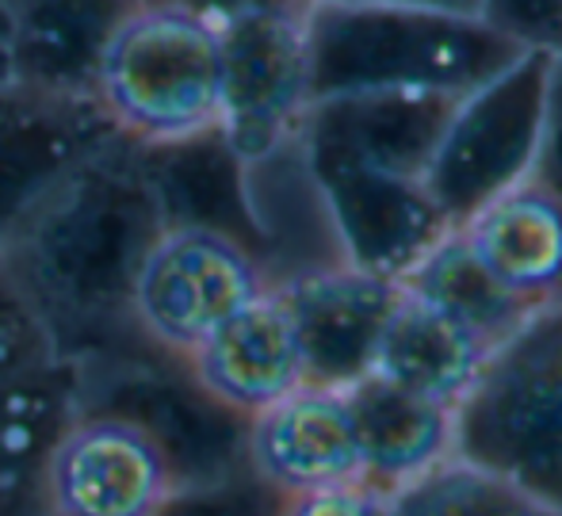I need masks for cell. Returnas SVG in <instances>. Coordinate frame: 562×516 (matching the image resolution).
<instances>
[{"mask_svg":"<svg viewBox=\"0 0 562 516\" xmlns=\"http://www.w3.org/2000/svg\"><path fill=\"white\" fill-rule=\"evenodd\" d=\"M463 92H348L314 100L299 126L345 260L398 280L451 234L425 188L432 146Z\"/></svg>","mask_w":562,"mask_h":516,"instance_id":"cell-1","label":"cell"},{"mask_svg":"<svg viewBox=\"0 0 562 516\" xmlns=\"http://www.w3.org/2000/svg\"><path fill=\"white\" fill-rule=\"evenodd\" d=\"M154 149L126 138L81 161L4 245L54 340L126 317L134 268L169 222Z\"/></svg>","mask_w":562,"mask_h":516,"instance_id":"cell-2","label":"cell"},{"mask_svg":"<svg viewBox=\"0 0 562 516\" xmlns=\"http://www.w3.org/2000/svg\"><path fill=\"white\" fill-rule=\"evenodd\" d=\"M528 46L486 15L368 0H311V103L348 92H471Z\"/></svg>","mask_w":562,"mask_h":516,"instance_id":"cell-3","label":"cell"},{"mask_svg":"<svg viewBox=\"0 0 562 516\" xmlns=\"http://www.w3.org/2000/svg\"><path fill=\"white\" fill-rule=\"evenodd\" d=\"M451 451L562 513V299L540 303L479 363L451 410Z\"/></svg>","mask_w":562,"mask_h":516,"instance_id":"cell-4","label":"cell"},{"mask_svg":"<svg viewBox=\"0 0 562 516\" xmlns=\"http://www.w3.org/2000/svg\"><path fill=\"white\" fill-rule=\"evenodd\" d=\"M92 100L126 142L146 149H172L218 134V23L177 4L138 0L100 54Z\"/></svg>","mask_w":562,"mask_h":516,"instance_id":"cell-5","label":"cell"},{"mask_svg":"<svg viewBox=\"0 0 562 516\" xmlns=\"http://www.w3.org/2000/svg\"><path fill=\"white\" fill-rule=\"evenodd\" d=\"M268 288L272 272L241 234L203 218H169L134 268L126 317L184 363L234 310Z\"/></svg>","mask_w":562,"mask_h":516,"instance_id":"cell-6","label":"cell"},{"mask_svg":"<svg viewBox=\"0 0 562 516\" xmlns=\"http://www.w3.org/2000/svg\"><path fill=\"white\" fill-rule=\"evenodd\" d=\"M548 66L551 51L528 46L502 74L456 100L425 169L429 200L451 229L536 172Z\"/></svg>","mask_w":562,"mask_h":516,"instance_id":"cell-7","label":"cell"},{"mask_svg":"<svg viewBox=\"0 0 562 516\" xmlns=\"http://www.w3.org/2000/svg\"><path fill=\"white\" fill-rule=\"evenodd\" d=\"M306 4L311 0H257L218 23V138L241 169L272 161L299 138V126L311 108Z\"/></svg>","mask_w":562,"mask_h":516,"instance_id":"cell-8","label":"cell"},{"mask_svg":"<svg viewBox=\"0 0 562 516\" xmlns=\"http://www.w3.org/2000/svg\"><path fill=\"white\" fill-rule=\"evenodd\" d=\"M184 490L169 444L126 413H77L38 479V509L58 516H149Z\"/></svg>","mask_w":562,"mask_h":516,"instance_id":"cell-9","label":"cell"},{"mask_svg":"<svg viewBox=\"0 0 562 516\" xmlns=\"http://www.w3.org/2000/svg\"><path fill=\"white\" fill-rule=\"evenodd\" d=\"M123 138L92 97L0 81V249L46 195L108 142Z\"/></svg>","mask_w":562,"mask_h":516,"instance_id":"cell-10","label":"cell"},{"mask_svg":"<svg viewBox=\"0 0 562 516\" xmlns=\"http://www.w3.org/2000/svg\"><path fill=\"white\" fill-rule=\"evenodd\" d=\"M295 317L306 383L352 386L371 375L386 317L398 306L402 283L352 260H334L276 283Z\"/></svg>","mask_w":562,"mask_h":516,"instance_id":"cell-11","label":"cell"},{"mask_svg":"<svg viewBox=\"0 0 562 516\" xmlns=\"http://www.w3.org/2000/svg\"><path fill=\"white\" fill-rule=\"evenodd\" d=\"M245 456L276 502L363 479V456L345 386L299 383L245 417Z\"/></svg>","mask_w":562,"mask_h":516,"instance_id":"cell-12","label":"cell"},{"mask_svg":"<svg viewBox=\"0 0 562 516\" xmlns=\"http://www.w3.org/2000/svg\"><path fill=\"white\" fill-rule=\"evenodd\" d=\"M184 363L195 386L241 420L306 383L295 317L276 283L234 310Z\"/></svg>","mask_w":562,"mask_h":516,"instance_id":"cell-13","label":"cell"},{"mask_svg":"<svg viewBox=\"0 0 562 516\" xmlns=\"http://www.w3.org/2000/svg\"><path fill=\"white\" fill-rule=\"evenodd\" d=\"M138 0H4L0 43L8 77L35 89L92 97L100 54Z\"/></svg>","mask_w":562,"mask_h":516,"instance_id":"cell-14","label":"cell"},{"mask_svg":"<svg viewBox=\"0 0 562 516\" xmlns=\"http://www.w3.org/2000/svg\"><path fill=\"white\" fill-rule=\"evenodd\" d=\"M459 234L517 299L532 306L562 299V200L536 172L474 211Z\"/></svg>","mask_w":562,"mask_h":516,"instance_id":"cell-15","label":"cell"},{"mask_svg":"<svg viewBox=\"0 0 562 516\" xmlns=\"http://www.w3.org/2000/svg\"><path fill=\"white\" fill-rule=\"evenodd\" d=\"M348 410L356 420L363 456V479L386 497L398 494L406 482L451 456V410L437 399L402 391L379 375H363L345 386Z\"/></svg>","mask_w":562,"mask_h":516,"instance_id":"cell-16","label":"cell"},{"mask_svg":"<svg viewBox=\"0 0 562 516\" xmlns=\"http://www.w3.org/2000/svg\"><path fill=\"white\" fill-rule=\"evenodd\" d=\"M486 352L490 348L474 333H467L463 325H456L402 288L398 306L391 310L383 337H379L371 375L456 406L471 379L479 375Z\"/></svg>","mask_w":562,"mask_h":516,"instance_id":"cell-17","label":"cell"},{"mask_svg":"<svg viewBox=\"0 0 562 516\" xmlns=\"http://www.w3.org/2000/svg\"><path fill=\"white\" fill-rule=\"evenodd\" d=\"M74 368L66 356L0 379V509L38 502V479L58 436L77 417Z\"/></svg>","mask_w":562,"mask_h":516,"instance_id":"cell-18","label":"cell"},{"mask_svg":"<svg viewBox=\"0 0 562 516\" xmlns=\"http://www.w3.org/2000/svg\"><path fill=\"white\" fill-rule=\"evenodd\" d=\"M398 283L414 299H422L456 325H463L467 333H474L486 348L509 337L536 310L494 280V272L474 257V249L459 229H451L432 249H425L398 276Z\"/></svg>","mask_w":562,"mask_h":516,"instance_id":"cell-19","label":"cell"},{"mask_svg":"<svg viewBox=\"0 0 562 516\" xmlns=\"http://www.w3.org/2000/svg\"><path fill=\"white\" fill-rule=\"evenodd\" d=\"M391 513H536V505L486 467L451 451L391 497Z\"/></svg>","mask_w":562,"mask_h":516,"instance_id":"cell-20","label":"cell"},{"mask_svg":"<svg viewBox=\"0 0 562 516\" xmlns=\"http://www.w3.org/2000/svg\"><path fill=\"white\" fill-rule=\"evenodd\" d=\"M482 15L525 46H562V0H482Z\"/></svg>","mask_w":562,"mask_h":516,"instance_id":"cell-21","label":"cell"},{"mask_svg":"<svg viewBox=\"0 0 562 516\" xmlns=\"http://www.w3.org/2000/svg\"><path fill=\"white\" fill-rule=\"evenodd\" d=\"M536 177L562 200V46L551 51L548 66V97H543V134L540 157H536Z\"/></svg>","mask_w":562,"mask_h":516,"instance_id":"cell-22","label":"cell"},{"mask_svg":"<svg viewBox=\"0 0 562 516\" xmlns=\"http://www.w3.org/2000/svg\"><path fill=\"white\" fill-rule=\"evenodd\" d=\"M149 4H177V8H188V12H200V15H207V20L223 23L234 12H241V8L257 4V0H149Z\"/></svg>","mask_w":562,"mask_h":516,"instance_id":"cell-23","label":"cell"},{"mask_svg":"<svg viewBox=\"0 0 562 516\" xmlns=\"http://www.w3.org/2000/svg\"><path fill=\"white\" fill-rule=\"evenodd\" d=\"M368 4H409V8H440V12L482 15V0H368Z\"/></svg>","mask_w":562,"mask_h":516,"instance_id":"cell-24","label":"cell"},{"mask_svg":"<svg viewBox=\"0 0 562 516\" xmlns=\"http://www.w3.org/2000/svg\"><path fill=\"white\" fill-rule=\"evenodd\" d=\"M8 77V54H4V43H0V81Z\"/></svg>","mask_w":562,"mask_h":516,"instance_id":"cell-25","label":"cell"},{"mask_svg":"<svg viewBox=\"0 0 562 516\" xmlns=\"http://www.w3.org/2000/svg\"><path fill=\"white\" fill-rule=\"evenodd\" d=\"M0 31H4V0H0Z\"/></svg>","mask_w":562,"mask_h":516,"instance_id":"cell-26","label":"cell"}]
</instances>
